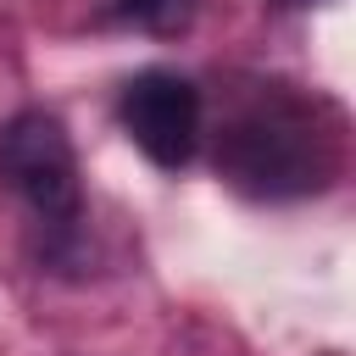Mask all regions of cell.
Here are the masks:
<instances>
[{
	"label": "cell",
	"instance_id": "1",
	"mask_svg": "<svg viewBox=\"0 0 356 356\" xmlns=\"http://www.w3.org/2000/svg\"><path fill=\"white\" fill-rule=\"evenodd\" d=\"M222 172L250 189V195H306L317 184H328V134L312 122V111L278 89L256 95L228 128H222V150H217Z\"/></svg>",
	"mask_w": 356,
	"mask_h": 356
},
{
	"label": "cell",
	"instance_id": "3",
	"mask_svg": "<svg viewBox=\"0 0 356 356\" xmlns=\"http://www.w3.org/2000/svg\"><path fill=\"white\" fill-rule=\"evenodd\" d=\"M122 128L128 139L156 161V167H184L200 145V89L167 67H150V72H134L122 100Z\"/></svg>",
	"mask_w": 356,
	"mask_h": 356
},
{
	"label": "cell",
	"instance_id": "4",
	"mask_svg": "<svg viewBox=\"0 0 356 356\" xmlns=\"http://www.w3.org/2000/svg\"><path fill=\"white\" fill-rule=\"evenodd\" d=\"M122 11L150 33H178L195 17V0H122Z\"/></svg>",
	"mask_w": 356,
	"mask_h": 356
},
{
	"label": "cell",
	"instance_id": "2",
	"mask_svg": "<svg viewBox=\"0 0 356 356\" xmlns=\"http://www.w3.org/2000/svg\"><path fill=\"white\" fill-rule=\"evenodd\" d=\"M0 167L17 184V195L33 206V217H44V222H78V206H83L78 156H72V139L61 134L56 117H44V111L11 117L0 128Z\"/></svg>",
	"mask_w": 356,
	"mask_h": 356
}]
</instances>
